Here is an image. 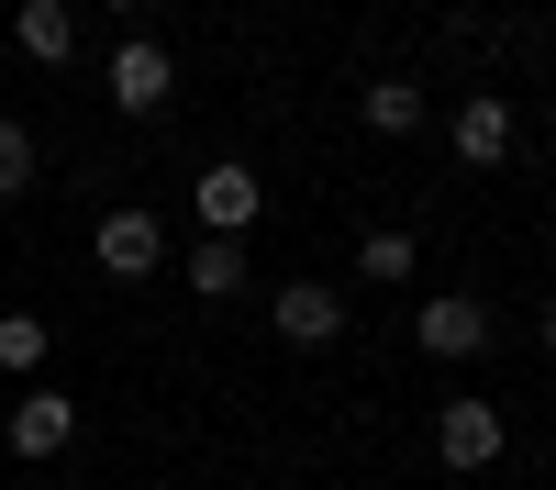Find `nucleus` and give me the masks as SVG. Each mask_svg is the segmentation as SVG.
Returning <instances> with one entry per match:
<instances>
[{
  "mask_svg": "<svg viewBox=\"0 0 556 490\" xmlns=\"http://www.w3.org/2000/svg\"><path fill=\"white\" fill-rule=\"evenodd\" d=\"M190 290H201V301H235V290H245V246H235V235H201Z\"/></svg>",
  "mask_w": 556,
  "mask_h": 490,
  "instance_id": "9d476101",
  "label": "nucleus"
},
{
  "mask_svg": "<svg viewBox=\"0 0 556 490\" xmlns=\"http://www.w3.org/2000/svg\"><path fill=\"white\" fill-rule=\"evenodd\" d=\"M23 190H34V134L0 123V201H23Z\"/></svg>",
  "mask_w": 556,
  "mask_h": 490,
  "instance_id": "4468645a",
  "label": "nucleus"
},
{
  "mask_svg": "<svg viewBox=\"0 0 556 490\" xmlns=\"http://www.w3.org/2000/svg\"><path fill=\"white\" fill-rule=\"evenodd\" d=\"M190 212L212 223V235H256V212H267V190H256V167H235V156H223V167H201V190H190Z\"/></svg>",
  "mask_w": 556,
  "mask_h": 490,
  "instance_id": "7ed1b4c3",
  "label": "nucleus"
},
{
  "mask_svg": "<svg viewBox=\"0 0 556 490\" xmlns=\"http://www.w3.org/2000/svg\"><path fill=\"white\" fill-rule=\"evenodd\" d=\"M412 345H424V356H479L490 345V301H468V290L412 301Z\"/></svg>",
  "mask_w": 556,
  "mask_h": 490,
  "instance_id": "f03ea898",
  "label": "nucleus"
},
{
  "mask_svg": "<svg viewBox=\"0 0 556 490\" xmlns=\"http://www.w3.org/2000/svg\"><path fill=\"white\" fill-rule=\"evenodd\" d=\"M67 435H78V401L67 390H23L12 401V457H56Z\"/></svg>",
  "mask_w": 556,
  "mask_h": 490,
  "instance_id": "39448f33",
  "label": "nucleus"
},
{
  "mask_svg": "<svg viewBox=\"0 0 556 490\" xmlns=\"http://www.w3.org/2000/svg\"><path fill=\"white\" fill-rule=\"evenodd\" d=\"M278 335H290V345H334L345 335V301L323 279H290V290H278Z\"/></svg>",
  "mask_w": 556,
  "mask_h": 490,
  "instance_id": "0eeeda50",
  "label": "nucleus"
},
{
  "mask_svg": "<svg viewBox=\"0 0 556 490\" xmlns=\"http://www.w3.org/2000/svg\"><path fill=\"white\" fill-rule=\"evenodd\" d=\"M167 89H178V56H167L156 34H123L112 45V101L123 112H167Z\"/></svg>",
  "mask_w": 556,
  "mask_h": 490,
  "instance_id": "f257e3e1",
  "label": "nucleus"
},
{
  "mask_svg": "<svg viewBox=\"0 0 556 490\" xmlns=\"http://www.w3.org/2000/svg\"><path fill=\"white\" fill-rule=\"evenodd\" d=\"M0 368H12V379L45 368V312H0Z\"/></svg>",
  "mask_w": 556,
  "mask_h": 490,
  "instance_id": "f8f14e48",
  "label": "nucleus"
},
{
  "mask_svg": "<svg viewBox=\"0 0 556 490\" xmlns=\"http://www.w3.org/2000/svg\"><path fill=\"white\" fill-rule=\"evenodd\" d=\"M12 34H23V56H34V67H67V45H78V34H67V0H23Z\"/></svg>",
  "mask_w": 556,
  "mask_h": 490,
  "instance_id": "1a4fd4ad",
  "label": "nucleus"
},
{
  "mask_svg": "<svg viewBox=\"0 0 556 490\" xmlns=\"http://www.w3.org/2000/svg\"><path fill=\"white\" fill-rule=\"evenodd\" d=\"M89 246H101V267H112V279H146V267L167 256L156 212H101V235H89Z\"/></svg>",
  "mask_w": 556,
  "mask_h": 490,
  "instance_id": "423d86ee",
  "label": "nucleus"
},
{
  "mask_svg": "<svg viewBox=\"0 0 556 490\" xmlns=\"http://www.w3.org/2000/svg\"><path fill=\"white\" fill-rule=\"evenodd\" d=\"M101 12H134V0H101Z\"/></svg>",
  "mask_w": 556,
  "mask_h": 490,
  "instance_id": "dca6fc26",
  "label": "nucleus"
},
{
  "mask_svg": "<svg viewBox=\"0 0 556 490\" xmlns=\"http://www.w3.org/2000/svg\"><path fill=\"white\" fill-rule=\"evenodd\" d=\"M545 390H556V312H545Z\"/></svg>",
  "mask_w": 556,
  "mask_h": 490,
  "instance_id": "2eb2a0df",
  "label": "nucleus"
},
{
  "mask_svg": "<svg viewBox=\"0 0 556 490\" xmlns=\"http://www.w3.org/2000/svg\"><path fill=\"white\" fill-rule=\"evenodd\" d=\"M367 134H424V89H412V78H379V89H367Z\"/></svg>",
  "mask_w": 556,
  "mask_h": 490,
  "instance_id": "9b49d317",
  "label": "nucleus"
},
{
  "mask_svg": "<svg viewBox=\"0 0 556 490\" xmlns=\"http://www.w3.org/2000/svg\"><path fill=\"white\" fill-rule=\"evenodd\" d=\"M445 134H456V156H468V167H501V156H513V101H490V89H479Z\"/></svg>",
  "mask_w": 556,
  "mask_h": 490,
  "instance_id": "6e6552de",
  "label": "nucleus"
},
{
  "mask_svg": "<svg viewBox=\"0 0 556 490\" xmlns=\"http://www.w3.org/2000/svg\"><path fill=\"white\" fill-rule=\"evenodd\" d=\"M434 457L445 468H490L501 457V413H490V401H445V413H434Z\"/></svg>",
  "mask_w": 556,
  "mask_h": 490,
  "instance_id": "20e7f679",
  "label": "nucleus"
},
{
  "mask_svg": "<svg viewBox=\"0 0 556 490\" xmlns=\"http://www.w3.org/2000/svg\"><path fill=\"white\" fill-rule=\"evenodd\" d=\"M356 267H367L379 290H401L412 267H424V246H412V235H367V246H356Z\"/></svg>",
  "mask_w": 556,
  "mask_h": 490,
  "instance_id": "ddd939ff",
  "label": "nucleus"
}]
</instances>
